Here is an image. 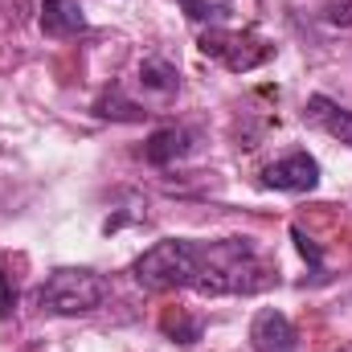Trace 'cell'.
<instances>
[{
	"mask_svg": "<svg viewBox=\"0 0 352 352\" xmlns=\"http://www.w3.org/2000/svg\"><path fill=\"white\" fill-rule=\"evenodd\" d=\"M205 263V242L192 238H164L152 250H144L131 263V278L144 291H176V287H192Z\"/></svg>",
	"mask_w": 352,
	"mask_h": 352,
	"instance_id": "6da1fadb",
	"label": "cell"
},
{
	"mask_svg": "<svg viewBox=\"0 0 352 352\" xmlns=\"http://www.w3.org/2000/svg\"><path fill=\"white\" fill-rule=\"evenodd\" d=\"M111 295V283L90 270V266H62L54 270L41 287H37V307L50 316H87L94 307H102V299Z\"/></svg>",
	"mask_w": 352,
	"mask_h": 352,
	"instance_id": "7a4b0ae2",
	"label": "cell"
},
{
	"mask_svg": "<svg viewBox=\"0 0 352 352\" xmlns=\"http://www.w3.org/2000/svg\"><path fill=\"white\" fill-rule=\"evenodd\" d=\"M201 54L226 62L230 70H254L274 54L266 41H254L250 33H230V29H209L201 33Z\"/></svg>",
	"mask_w": 352,
	"mask_h": 352,
	"instance_id": "3957f363",
	"label": "cell"
},
{
	"mask_svg": "<svg viewBox=\"0 0 352 352\" xmlns=\"http://www.w3.org/2000/svg\"><path fill=\"white\" fill-rule=\"evenodd\" d=\"M263 184L278 188V192H311L320 184V160L307 156V152H291V156H283L266 168Z\"/></svg>",
	"mask_w": 352,
	"mask_h": 352,
	"instance_id": "277c9868",
	"label": "cell"
},
{
	"mask_svg": "<svg viewBox=\"0 0 352 352\" xmlns=\"http://www.w3.org/2000/svg\"><path fill=\"white\" fill-rule=\"evenodd\" d=\"M250 344L254 352H295V328L283 311L263 307L250 324Z\"/></svg>",
	"mask_w": 352,
	"mask_h": 352,
	"instance_id": "5b68a950",
	"label": "cell"
},
{
	"mask_svg": "<svg viewBox=\"0 0 352 352\" xmlns=\"http://www.w3.org/2000/svg\"><path fill=\"white\" fill-rule=\"evenodd\" d=\"M41 33L45 37H74L87 29V16L78 8V0H41Z\"/></svg>",
	"mask_w": 352,
	"mask_h": 352,
	"instance_id": "8992f818",
	"label": "cell"
},
{
	"mask_svg": "<svg viewBox=\"0 0 352 352\" xmlns=\"http://www.w3.org/2000/svg\"><path fill=\"white\" fill-rule=\"evenodd\" d=\"M307 115H311L332 140H340V144L352 148V111H344L340 102H332V98H324V94H311V98H307Z\"/></svg>",
	"mask_w": 352,
	"mask_h": 352,
	"instance_id": "52a82bcc",
	"label": "cell"
},
{
	"mask_svg": "<svg viewBox=\"0 0 352 352\" xmlns=\"http://www.w3.org/2000/svg\"><path fill=\"white\" fill-rule=\"evenodd\" d=\"M188 152V131H180V127H164V131H156L148 144H144V156L152 160V164H173Z\"/></svg>",
	"mask_w": 352,
	"mask_h": 352,
	"instance_id": "ba28073f",
	"label": "cell"
},
{
	"mask_svg": "<svg viewBox=\"0 0 352 352\" xmlns=\"http://www.w3.org/2000/svg\"><path fill=\"white\" fill-rule=\"evenodd\" d=\"M140 82H144L148 90H160V94H168V90L180 87V74H176V66L160 62V58H152V62H144V66H140Z\"/></svg>",
	"mask_w": 352,
	"mask_h": 352,
	"instance_id": "9c48e42d",
	"label": "cell"
},
{
	"mask_svg": "<svg viewBox=\"0 0 352 352\" xmlns=\"http://www.w3.org/2000/svg\"><path fill=\"white\" fill-rule=\"evenodd\" d=\"M328 21L340 25V29H349L352 25V0H328Z\"/></svg>",
	"mask_w": 352,
	"mask_h": 352,
	"instance_id": "30bf717a",
	"label": "cell"
},
{
	"mask_svg": "<svg viewBox=\"0 0 352 352\" xmlns=\"http://www.w3.org/2000/svg\"><path fill=\"white\" fill-rule=\"evenodd\" d=\"M12 307H16V291H12L8 274H0V316H8Z\"/></svg>",
	"mask_w": 352,
	"mask_h": 352,
	"instance_id": "8fae6325",
	"label": "cell"
},
{
	"mask_svg": "<svg viewBox=\"0 0 352 352\" xmlns=\"http://www.w3.org/2000/svg\"><path fill=\"white\" fill-rule=\"evenodd\" d=\"M291 238H295V246H299V254H303V258H311V263H320V250L311 246V238H307L303 230H291Z\"/></svg>",
	"mask_w": 352,
	"mask_h": 352,
	"instance_id": "7c38bea8",
	"label": "cell"
}]
</instances>
